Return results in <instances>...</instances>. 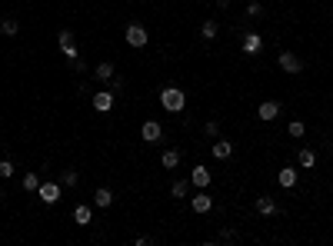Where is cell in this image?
Segmentation results:
<instances>
[{"label":"cell","instance_id":"cell-1","mask_svg":"<svg viewBox=\"0 0 333 246\" xmlns=\"http://www.w3.org/2000/svg\"><path fill=\"white\" fill-rule=\"evenodd\" d=\"M160 107L170 110V113H180V110L187 107V93H183L180 87H164L160 90Z\"/></svg>","mask_w":333,"mask_h":246},{"label":"cell","instance_id":"cell-2","mask_svg":"<svg viewBox=\"0 0 333 246\" xmlns=\"http://www.w3.org/2000/svg\"><path fill=\"white\" fill-rule=\"evenodd\" d=\"M124 40H127L130 47H137V50H140V47H147V40H150V37H147V27L130 24V27L124 30Z\"/></svg>","mask_w":333,"mask_h":246},{"label":"cell","instance_id":"cell-3","mask_svg":"<svg viewBox=\"0 0 333 246\" xmlns=\"http://www.w3.org/2000/svg\"><path fill=\"white\" fill-rule=\"evenodd\" d=\"M160 137H164V126H160L157 120H144V126H140V140H144V143H160Z\"/></svg>","mask_w":333,"mask_h":246},{"label":"cell","instance_id":"cell-4","mask_svg":"<svg viewBox=\"0 0 333 246\" xmlns=\"http://www.w3.org/2000/svg\"><path fill=\"white\" fill-rule=\"evenodd\" d=\"M277 63H280V70H283V73H303V63H300V57H296V53H290V50H283L280 57H277Z\"/></svg>","mask_w":333,"mask_h":246},{"label":"cell","instance_id":"cell-5","mask_svg":"<svg viewBox=\"0 0 333 246\" xmlns=\"http://www.w3.org/2000/svg\"><path fill=\"white\" fill-rule=\"evenodd\" d=\"M37 196H40V200L47 203V206H54V203L60 200V183H57V180H50V183H40Z\"/></svg>","mask_w":333,"mask_h":246},{"label":"cell","instance_id":"cell-6","mask_svg":"<svg viewBox=\"0 0 333 246\" xmlns=\"http://www.w3.org/2000/svg\"><path fill=\"white\" fill-rule=\"evenodd\" d=\"M90 103H94L97 113H107V110H113V90H97Z\"/></svg>","mask_w":333,"mask_h":246},{"label":"cell","instance_id":"cell-7","mask_svg":"<svg viewBox=\"0 0 333 246\" xmlns=\"http://www.w3.org/2000/svg\"><path fill=\"white\" fill-rule=\"evenodd\" d=\"M257 117H260L264 123L277 120V117H280V103H277V100H264V103L257 107Z\"/></svg>","mask_w":333,"mask_h":246},{"label":"cell","instance_id":"cell-8","mask_svg":"<svg viewBox=\"0 0 333 246\" xmlns=\"http://www.w3.org/2000/svg\"><path fill=\"white\" fill-rule=\"evenodd\" d=\"M240 47H243V53H247V57H257V53L264 50V37H260V33H247Z\"/></svg>","mask_w":333,"mask_h":246},{"label":"cell","instance_id":"cell-9","mask_svg":"<svg viewBox=\"0 0 333 246\" xmlns=\"http://www.w3.org/2000/svg\"><path fill=\"white\" fill-rule=\"evenodd\" d=\"M57 40H60V50H63V57H67V60H77L74 33H70V30H60V33H57Z\"/></svg>","mask_w":333,"mask_h":246},{"label":"cell","instance_id":"cell-10","mask_svg":"<svg viewBox=\"0 0 333 246\" xmlns=\"http://www.w3.org/2000/svg\"><path fill=\"white\" fill-rule=\"evenodd\" d=\"M277 180H280V186H283V190H293V186H296V180H300V170H296V166H283V170L277 173Z\"/></svg>","mask_w":333,"mask_h":246},{"label":"cell","instance_id":"cell-11","mask_svg":"<svg viewBox=\"0 0 333 246\" xmlns=\"http://www.w3.org/2000/svg\"><path fill=\"white\" fill-rule=\"evenodd\" d=\"M210 180H214V177H210V170H207V166H194V177H190V186H197V190H207V186H210Z\"/></svg>","mask_w":333,"mask_h":246},{"label":"cell","instance_id":"cell-12","mask_svg":"<svg viewBox=\"0 0 333 246\" xmlns=\"http://www.w3.org/2000/svg\"><path fill=\"white\" fill-rule=\"evenodd\" d=\"M257 213H264V216H277V213H280L277 200H273V196H257Z\"/></svg>","mask_w":333,"mask_h":246},{"label":"cell","instance_id":"cell-13","mask_svg":"<svg viewBox=\"0 0 333 246\" xmlns=\"http://www.w3.org/2000/svg\"><path fill=\"white\" fill-rule=\"evenodd\" d=\"M210 153H214L217 160H230V157H233V143H230V140H214Z\"/></svg>","mask_w":333,"mask_h":246},{"label":"cell","instance_id":"cell-14","mask_svg":"<svg viewBox=\"0 0 333 246\" xmlns=\"http://www.w3.org/2000/svg\"><path fill=\"white\" fill-rule=\"evenodd\" d=\"M74 220H77V226H90L94 223V210L87 203H80V206H74Z\"/></svg>","mask_w":333,"mask_h":246},{"label":"cell","instance_id":"cell-15","mask_svg":"<svg viewBox=\"0 0 333 246\" xmlns=\"http://www.w3.org/2000/svg\"><path fill=\"white\" fill-rule=\"evenodd\" d=\"M210 210H214V196H207V193H197L194 196V213H210Z\"/></svg>","mask_w":333,"mask_h":246},{"label":"cell","instance_id":"cell-16","mask_svg":"<svg viewBox=\"0 0 333 246\" xmlns=\"http://www.w3.org/2000/svg\"><path fill=\"white\" fill-rule=\"evenodd\" d=\"M94 73H97V80L110 83L113 77H117V70H113V63H110V60H103V63H97V67H94Z\"/></svg>","mask_w":333,"mask_h":246},{"label":"cell","instance_id":"cell-17","mask_svg":"<svg viewBox=\"0 0 333 246\" xmlns=\"http://www.w3.org/2000/svg\"><path fill=\"white\" fill-rule=\"evenodd\" d=\"M94 203H97V206H100V210L113 206V190H110V186H100V190H97V193H94Z\"/></svg>","mask_w":333,"mask_h":246},{"label":"cell","instance_id":"cell-18","mask_svg":"<svg viewBox=\"0 0 333 246\" xmlns=\"http://www.w3.org/2000/svg\"><path fill=\"white\" fill-rule=\"evenodd\" d=\"M160 163H164V170H177L180 166V150H164Z\"/></svg>","mask_w":333,"mask_h":246},{"label":"cell","instance_id":"cell-19","mask_svg":"<svg viewBox=\"0 0 333 246\" xmlns=\"http://www.w3.org/2000/svg\"><path fill=\"white\" fill-rule=\"evenodd\" d=\"M217 33H220V24H217V20H203L200 37H203V40H217Z\"/></svg>","mask_w":333,"mask_h":246},{"label":"cell","instance_id":"cell-20","mask_svg":"<svg viewBox=\"0 0 333 246\" xmlns=\"http://www.w3.org/2000/svg\"><path fill=\"white\" fill-rule=\"evenodd\" d=\"M0 33H4V37H17V33H20V24H17L13 17L0 20Z\"/></svg>","mask_w":333,"mask_h":246},{"label":"cell","instance_id":"cell-21","mask_svg":"<svg viewBox=\"0 0 333 246\" xmlns=\"http://www.w3.org/2000/svg\"><path fill=\"white\" fill-rule=\"evenodd\" d=\"M187 193H190V180H177V183L170 186V196H173V200H183Z\"/></svg>","mask_w":333,"mask_h":246},{"label":"cell","instance_id":"cell-22","mask_svg":"<svg viewBox=\"0 0 333 246\" xmlns=\"http://www.w3.org/2000/svg\"><path fill=\"white\" fill-rule=\"evenodd\" d=\"M24 190H30V193H37V190H40V173L37 170L24 173Z\"/></svg>","mask_w":333,"mask_h":246},{"label":"cell","instance_id":"cell-23","mask_svg":"<svg viewBox=\"0 0 333 246\" xmlns=\"http://www.w3.org/2000/svg\"><path fill=\"white\" fill-rule=\"evenodd\" d=\"M313 163H317V153L303 146V150H300V166H303V170H313Z\"/></svg>","mask_w":333,"mask_h":246},{"label":"cell","instance_id":"cell-24","mask_svg":"<svg viewBox=\"0 0 333 246\" xmlns=\"http://www.w3.org/2000/svg\"><path fill=\"white\" fill-rule=\"evenodd\" d=\"M287 130H290V137H296V140H300L303 133H307V126H303V120H293V123L287 126Z\"/></svg>","mask_w":333,"mask_h":246},{"label":"cell","instance_id":"cell-25","mask_svg":"<svg viewBox=\"0 0 333 246\" xmlns=\"http://www.w3.org/2000/svg\"><path fill=\"white\" fill-rule=\"evenodd\" d=\"M13 177V163L10 160H0V180H10Z\"/></svg>","mask_w":333,"mask_h":246},{"label":"cell","instance_id":"cell-26","mask_svg":"<svg viewBox=\"0 0 333 246\" xmlns=\"http://www.w3.org/2000/svg\"><path fill=\"white\" fill-rule=\"evenodd\" d=\"M247 17H264V7L253 0V4H247Z\"/></svg>","mask_w":333,"mask_h":246},{"label":"cell","instance_id":"cell-27","mask_svg":"<svg viewBox=\"0 0 333 246\" xmlns=\"http://www.w3.org/2000/svg\"><path fill=\"white\" fill-rule=\"evenodd\" d=\"M203 130H207V137H217V133H220V126H217V120H210Z\"/></svg>","mask_w":333,"mask_h":246},{"label":"cell","instance_id":"cell-28","mask_svg":"<svg viewBox=\"0 0 333 246\" xmlns=\"http://www.w3.org/2000/svg\"><path fill=\"white\" fill-rule=\"evenodd\" d=\"M63 183L74 186V183H77V173H74V170H67V173H63Z\"/></svg>","mask_w":333,"mask_h":246},{"label":"cell","instance_id":"cell-29","mask_svg":"<svg viewBox=\"0 0 333 246\" xmlns=\"http://www.w3.org/2000/svg\"><path fill=\"white\" fill-rule=\"evenodd\" d=\"M220 240L230 243V240H237V233H233V230H220Z\"/></svg>","mask_w":333,"mask_h":246}]
</instances>
